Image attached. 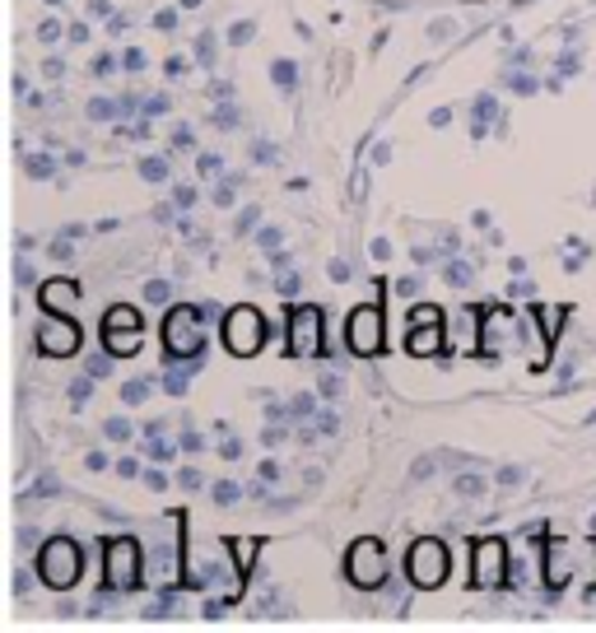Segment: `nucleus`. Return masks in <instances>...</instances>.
I'll list each match as a JSON object with an SVG mask.
<instances>
[{"label": "nucleus", "mask_w": 596, "mask_h": 633, "mask_svg": "<svg viewBox=\"0 0 596 633\" xmlns=\"http://www.w3.org/2000/svg\"><path fill=\"white\" fill-rule=\"evenodd\" d=\"M103 592H135L145 582V550L135 535H112L103 545Z\"/></svg>", "instance_id": "f257e3e1"}, {"label": "nucleus", "mask_w": 596, "mask_h": 633, "mask_svg": "<svg viewBox=\"0 0 596 633\" xmlns=\"http://www.w3.org/2000/svg\"><path fill=\"white\" fill-rule=\"evenodd\" d=\"M38 577L52 592L75 587V582L84 577V550H80V541H70V535H52V541L38 550Z\"/></svg>", "instance_id": "f03ea898"}, {"label": "nucleus", "mask_w": 596, "mask_h": 633, "mask_svg": "<svg viewBox=\"0 0 596 633\" xmlns=\"http://www.w3.org/2000/svg\"><path fill=\"white\" fill-rule=\"evenodd\" d=\"M205 316L201 308H186L178 303L169 316H163V350H169V359H201L205 354Z\"/></svg>", "instance_id": "7ed1b4c3"}, {"label": "nucleus", "mask_w": 596, "mask_h": 633, "mask_svg": "<svg viewBox=\"0 0 596 633\" xmlns=\"http://www.w3.org/2000/svg\"><path fill=\"white\" fill-rule=\"evenodd\" d=\"M447 569H452V554L438 535H420V541L405 550V582H411V587H424V592L443 587Z\"/></svg>", "instance_id": "20e7f679"}, {"label": "nucleus", "mask_w": 596, "mask_h": 633, "mask_svg": "<svg viewBox=\"0 0 596 633\" xmlns=\"http://www.w3.org/2000/svg\"><path fill=\"white\" fill-rule=\"evenodd\" d=\"M220 335H224V350L238 354V359H252L261 345H266V316H261L252 303H238L224 322H220Z\"/></svg>", "instance_id": "39448f33"}, {"label": "nucleus", "mask_w": 596, "mask_h": 633, "mask_svg": "<svg viewBox=\"0 0 596 633\" xmlns=\"http://www.w3.org/2000/svg\"><path fill=\"white\" fill-rule=\"evenodd\" d=\"M345 345H350V354H360V359L383 354V345H387L383 308H377V303H360V308H354L350 322H345Z\"/></svg>", "instance_id": "423d86ee"}, {"label": "nucleus", "mask_w": 596, "mask_h": 633, "mask_svg": "<svg viewBox=\"0 0 596 633\" xmlns=\"http://www.w3.org/2000/svg\"><path fill=\"white\" fill-rule=\"evenodd\" d=\"M345 573H350L354 587L377 592V587L387 582V554H383V545H377L373 535H364V541H354V550H350V559H345Z\"/></svg>", "instance_id": "0eeeda50"}, {"label": "nucleus", "mask_w": 596, "mask_h": 633, "mask_svg": "<svg viewBox=\"0 0 596 633\" xmlns=\"http://www.w3.org/2000/svg\"><path fill=\"white\" fill-rule=\"evenodd\" d=\"M33 340H38V350L42 354H52V359H65V354H80V322H70V316H61V312H47L42 322H38V331H33Z\"/></svg>", "instance_id": "6e6552de"}, {"label": "nucleus", "mask_w": 596, "mask_h": 633, "mask_svg": "<svg viewBox=\"0 0 596 633\" xmlns=\"http://www.w3.org/2000/svg\"><path fill=\"white\" fill-rule=\"evenodd\" d=\"M322 308L313 303H303V308H290V354H303V359H313L322 354Z\"/></svg>", "instance_id": "1a4fd4ad"}, {"label": "nucleus", "mask_w": 596, "mask_h": 633, "mask_svg": "<svg viewBox=\"0 0 596 633\" xmlns=\"http://www.w3.org/2000/svg\"><path fill=\"white\" fill-rule=\"evenodd\" d=\"M471 573L481 587H498V582L508 577V545L498 541V535H485V541H475L471 550Z\"/></svg>", "instance_id": "9d476101"}, {"label": "nucleus", "mask_w": 596, "mask_h": 633, "mask_svg": "<svg viewBox=\"0 0 596 633\" xmlns=\"http://www.w3.org/2000/svg\"><path fill=\"white\" fill-rule=\"evenodd\" d=\"M443 345H447V326L443 322H428V326H411V331H405V350H411L415 359H434Z\"/></svg>", "instance_id": "9b49d317"}, {"label": "nucleus", "mask_w": 596, "mask_h": 633, "mask_svg": "<svg viewBox=\"0 0 596 633\" xmlns=\"http://www.w3.org/2000/svg\"><path fill=\"white\" fill-rule=\"evenodd\" d=\"M38 303H42V312H65L70 303H80V284L75 280H47V284H38Z\"/></svg>", "instance_id": "f8f14e48"}, {"label": "nucleus", "mask_w": 596, "mask_h": 633, "mask_svg": "<svg viewBox=\"0 0 596 633\" xmlns=\"http://www.w3.org/2000/svg\"><path fill=\"white\" fill-rule=\"evenodd\" d=\"M196 369H201V359H192V363H186V369H182V363H173V369L163 373V392L186 396V386H192V373H196Z\"/></svg>", "instance_id": "ddd939ff"}, {"label": "nucleus", "mask_w": 596, "mask_h": 633, "mask_svg": "<svg viewBox=\"0 0 596 633\" xmlns=\"http://www.w3.org/2000/svg\"><path fill=\"white\" fill-rule=\"evenodd\" d=\"M103 331H140V312H135L131 303H117V308H108V316H103Z\"/></svg>", "instance_id": "4468645a"}, {"label": "nucleus", "mask_w": 596, "mask_h": 633, "mask_svg": "<svg viewBox=\"0 0 596 633\" xmlns=\"http://www.w3.org/2000/svg\"><path fill=\"white\" fill-rule=\"evenodd\" d=\"M135 99H93L89 103V121H117L122 112H131Z\"/></svg>", "instance_id": "2eb2a0df"}, {"label": "nucleus", "mask_w": 596, "mask_h": 633, "mask_svg": "<svg viewBox=\"0 0 596 633\" xmlns=\"http://www.w3.org/2000/svg\"><path fill=\"white\" fill-rule=\"evenodd\" d=\"M103 345L117 354V359H127L140 350V331H103Z\"/></svg>", "instance_id": "dca6fc26"}, {"label": "nucleus", "mask_w": 596, "mask_h": 633, "mask_svg": "<svg viewBox=\"0 0 596 633\" xmlns=\"http://www.w3.org/2000/svg\"><path fill=\"white\" fill-rule=\"evenodd\" d=\"M498 117V108H494V93H481V99L471 103V121H475V135H485V127Z\"/></svg>", "instance_id": "f3484780"}, {"label": "nucleus", "mask_w": 596, "mask_h": 633, "mask_svg": "<svg viewBox=\"0 0 596 633\" xmlns=\"http://www.w3.org/2000/svg\"><path fill=\"white\" fill-rule=\"evenodd\" d=\"M229 550H233V559H238V569H243V573H252V559H256L261 541H256V535H238V541H233Z\"/></svg>", "instance_id": "a211bd4d"}, {"label": "nucleus", "mask_w": 596, "mask_h": 633, "mask_svg": "<svg viewBox=\"0 0 596 633\" xmlns=\"http://www.w3.org/2000/svg\"><path fill=\"white\" fill-rule=\"evenodd\" d=\"M150 392H154V382H150V378H131V382L122 386V401H127V405H145Z\"/></svg>", "instance_id": "6ab92c4d"}, {"label": "nucleus", "mask_w": 596, "mask_h": 633, "mask_svg": "<svg viewBox=\"0 0 596 633\" xmlns=\"http://www.w3.org/2000/svg\"><path fill=\"white\" fill-rule=\"evenodd\" d=\"M210 494H214V503H220V508H233L238 499H243V490H238L233 480H214V484H210Z\"/></svg>", "instance_id": "aec40b11"}, {"label": "nucleus", "mask_w": 596, "mask_h": 633, "mask_svg": "<svg viewBox=\"0 0 596 633\" xmlns=\"http://www.w3.org/2000/svg\"><path fill=\"white\" fill-rule=\"evenodd\" d=\"M452 289H471V280H475V271L466 261H447V275H443Z\"/></svg>", "instance_id": "412c9836"}, {"label": "nucleus", "mask_w": 596, "mask_h": 633, "mask_svg": "<svg viewBox=\"0 0 596 633\" xmlns=\"http://www.w3.org/2000/svg\"><path fill=\"white\" fill-rule=\"evenodd\" d=\"M452 490H457L462 499H481L485 494V475H457V480H452Z\"/></svg>", "instance_id": "4be33fe9"}, {"label": "nucleus", "mask_w": 596, "mask_h": 633, "mask_svg": "<svg viewBox=\"0 0 596 633\" xmlns=\"http://www.w3.org/2000/svg\"><path fill=\"white\" fill-rule=\"evenodd\" d=\"M271 80H275L280 89H294V84H299V66H294V61H275V66H271Z\"/></svg>", "instance_id": "5701e85b"}, {"label": "nucleus", "mask_w": 596, "mask_h": 633, "mask_svg": "<svg viewBox=\"0 0 596 633\" xmlns=\"http://www.w3.org/2000/svg\"><path fill=\"white\" fill-rule=\"evenodd\" d=\"M103 438H112V443H127V438H131V420L127 415H112L103 424Z\"/></svg>", "instance_id": "b1692460"}, {"label": "nucleus", "mask_w": 596, "mask_h": 633, "mask_svg": "<svg viewBox=\"0 0 596 633\" xmlns=\"http://www.w3.org/2000/svg\"><path fill=\"white\" fill-rule=\"evenodd\" d=\"M140 178H145V182H169V163H163V159H145V163H140Z\"/></svg>", "instance_id": "393cba45"}, {"label": "nucleus", "mask_w": 596, "mask_h": 633, "mask_svg": "<svg viewBox=\"0 0 596 633\" xmlns=\"http://www.w3.org/2000/svg\"><path fill=\"white\" fill-rule=\"evenodd\" d=\"M173 205H178V210H192V205H196V187H192V182H178V187H173Z\"/></svg>", "instance_id": "a878e982"}, {"label": "nucleus", "mask_w": 596, "mask_h": 633, "mask_svg": "<svg viewBox=\"0 0 596 633\" xmlns=\"http://www.w3.org/2000/svg\"><path fill=\"white\" fill-rule=\"evenodd\" d=\"M428 322H443V312H438L434 303H420V308L411 312V326H428Z\"/></svg>", "instance_id": "bb28decb"}, {"label": "nucleus", "mask_w": 596, "mask_h": 633, "mask_svg": "<svg viewBox=\"0 0 596 633\" xmlns=\"http://www.w3.org/2000/svg\"><path fill=\"white\" fill-rule=\"evenodd\" d=\"M317 386H322V396H326V401H336V396L345 392V378H341V373H322Z\"/></svg>", "instance_id": "cd10ccee"}, {"label": "nucleus", "mask_w": 596, "mask_h": 633, "mask_svg": "<svg viewBox=\"0 0 596 633\" xmlns=\"http://www.w3.org/2000/svg\"><path fill=\"white\" fill-rule=\"evenodd\" d=\"M252 33H256V23H252V19L233 23V29H229V47H243V42H252Z\"/></svg>", "instance_id": "c85d7f7f"}, {"label": "nucleus", "mask_w": 596, "mask_h": 633, "mask_svg": "<svg viewBox=\"0 0 596 633\" xmlns=\"http://www.w3.org/2000/svg\"><path fill=\"white\" fill-rule=\"evenodd\" d=\"M196 168H201V178H220V173H224V159H220V154H201Z\"/></svg>", "instance_id": "c756f323"}, {"label": "nucleus", "mask_w": 596, "mask_h": 633, "mask_svg": "<svg viewBox=\"0 0 596 633\" xmlns=\"http://www.w3.org/2000/svg\"><path fill=\"white\" fill-rule=\"evenodd\" d=\"M313 410H317V401H313V396H294V401H290V420H307Z\"/></svg>", "instance_id": "7c9ffc66"}, {"label": "nucleus", "mask_w": 596, "mask_h": 633, "mask_svg": "<svg viewBox=\"0 0 596 633\" xmlns=\"http://www.w3.org/2000/svg\"><path fill=\"white\" fill-rule=\"evenodd\" d=\"M196 61H201V66H214V33H201V38H196Z\"/></svg>", "instance_id": "2f4dec72"}, {"label": "nucleus", "mask_w": 596, "mask_h": 633, "mask_svg": "<svg viewBox=\"0 0 596 633\" xmlns=\"http://www.w3.org/2000/svg\"><path fill=\"white\" fill-rule=\"evenodd\" d=\"M169 294H173L169 280H150V284H145V299H150V303H169Z\"/></svg>", "instance_id": "473e14b6"}, {"label": "nucleus", "mask_w": 596, "mask_h": 633, "mask_svg": "<svg viewBox=\"0 0 596 633\" xmlns=\"http://www.w3.org/2000/svg\"><path fill=\"white\" fill-rule=\"evenodd\" d=\"M52 173H57V168H52V159H47V154L29 159V178H52Z\"/></svg>", "instance_id": "72a5a7b5"}, {"label": "nucleus", "mask_w": 596, "mask_h": 633, "mask_svg": "<svg viewBox=\"0 0 596 633\" xmlns=\"http://www.w3.org/2000/svg\"><path fill=\"white\" fill-rule=\"evenodd\" d=\"M252 159L256 163H275V144L271 140H252Z\"/></svg>", "instance_id": "f704fd0d"}, {"label": "nucleus", "mask_w": 596, "mask_h": 633, "mask_svg": "<svg viewBox=\"0 0 596 633\" xmlns=\"http://www.w3.org/2000/svg\"><path fill=\"white\" fill-rule=\"evenodd\" d=\"M103 373H112V350H108V354H93V359H89V378H103Z\"/></svg>", "instance_id": "c9c22d12"}, {"label": "nucleus", "mask_w": 596, "mask_h": 633, "mask_svg": "<svg viewBox=\"0 0 596 633\" xmlns=\"http://www.w3.org/2000/svg\"><path fill=\"white\" fill-rule=\"evenodd\" d=\"M396 294H401V299H415V294H420V275H401V280H396Z\"/></svg>", "instance_id": "e433bc0d"}, {"label": "nucleus", "mask_w": 596, "mask_h": 633, "mask_svg": "<svg viewBox=\"0 0 596 633\" xmlns=\"http://www.w3.org/2000/svg\"><path fill=\"white\" fill-rule=\"evenodd\" d=\"M154 29L173 33V29H178V10H159V14H154Z\"/></svg>", "instance_id": "4c0bfd02"}, {"label": "nucleus", "mask_w": 596, "mask_h": 633, "mask_svg": "<svg viewBox=\"0 0 596 633\" xmlns=\"http://www.w3.org/2000/svg\"><path fill=\"white\" fill-rule=\"evenodd\" d=\"M38 38H42V42H57V38H61V23H57V19H42V23H38Z\"/></svg>", "instance_id": "58836bf2"}, {"label": "nucleus", "mask_w": 596, "mask_h": 633, "mask_svg": "<svg viewBox=\"0 0 596 633\" xmlns=\"http://www.w3.org/2000/svg\"><path fill=\"white\" fill-rule=\"evenodd\" d=\"M326 275H331V284H345V280H350V261H331Z\"/></svg>", "instance_id": "ea45409f"}, {"label": "nucleus", "mask_w": 596, "mask_h": 633, "mask_svg": "<svg viewBox=\"0 0 596 633\" xmlns=\"http://www.w3.org/2000/svg\"><path fill=\"white\" fill-rule=\"evenodd\" d=\"M117 66H122V57H112V52H108V57H99V61H93V76H112Z\"/></svg>", "instance_id": "a19ab883"}, {"label": "nucleus", "mask_w": 596, "mask_h": 633, "mask_svg": "<svg viewBox=\"0 0 596 633\" xmlns=\"http://www.w3.org/2000/svg\"><path fill=\"white\" fill-rule=\"evenodd\" d=\"M214 127H220V131H233V127H238V112H233V108H220V112H214Z\"/></svg>", "instance_id": "79ce46f5"}, {"label": "nucleus", "mask_w": 596, "mask_h": 633, "mask_svg": "<svg viewBox=\"0 0 596 633\" xmlns=\"http://www.w3.org/2000/svg\"><path fill=\"white\" fill-rule=\"evenodd\" d=\"M280 242H284L280 229H261V248H266V252H280Z\"/></svg>", "instance_id": "37998d69"}, {"label": "nucleus", "mask_w": 596, "mask_h": 633, "mask_svg": "<svg viewBox=\"0 0 596 633\" xmlns=\"http://www.w3.org/2000/svg\"><path fill=\"white\" fill-rule=\"evenodd\" d=\"M70 401H75V410L89 401V378H80V382H70Z\"/></svg>", "instance_id": "c03bdc74"}, {"label": "nucleus", "mask_w": 596, "mask_h": 633, "mask_svg": "<svg viewBox=\"0 0 596 633\" xmlns=\"http://www.w3.org/2000/svg\"><path fill=\"white\" fill-rule=\"evenodd\" d=\"M117 475H122V480H135V475H140V461H135V456H122V461H117Z\"/></svg>", "instance_id": "a18cd8bd"}, {"label": "nucleus", "mask_w": 596, "mask_h": 633, "mask_svg": "<svg viewBox=\"0 0 596 633\" xmlns=\"http://www.w3.org/2000/svg\"><path fill=\"white\" fill-rule=\"evenodd\" d=\"M220 452H224L229 461H238V456H243V443H238V438H229V433H224V438H220Z\"/></svg>", "instance_id": "49530a36"}, {"label": "nucleus", "mask_w": 596, "mask_h": 633, "mask_svg": "<svg viewBox=\"0 0 596 633\" xmlns=\"http://www.w3.org/2000/svg\"><path fill=\"white\" fill-rule=\"evenodd\" d=\"M182 448H186V452H201V448H205V438H201L196 429H182Z\"/></svg>", "instance_id": "de8ad7c7"}, {"label": "nucleus", "mask_w": 596, "mask_h": 633, "mask_svg": "<svg viewBox=\"0 0 596 633\" xmlns=\"http://www.w3.org/2000/svg\"><path fill=\"white\" fill-rule=\"evenodd\" d=\"M299 289H303V275H284V280H280V294H284V299H294Z\"/></svg>", "instance_id": "09e8293b"}, {"label": "nucleus", "mask_w": 596, "mask_h": 633, "mask_svg": "<svg viewBox=\"0 0 596 633\" xmlns=\"http://www.w3.org/2000/svg\"><path fill=\"white\" fill-rule=\"evenodd\" d=\"M178 484H182V490H201L205 480H201V471H192V466H186V471L178 475Z\"/></svg>", "instance_id": "8fccbe9b"}, {"label": "nucleus", "mask_w": 596, "mask_h": 633, "mask_svg": "<svg viewBox=\"0 0 596 633\" xmlns=\"http://www.w3.org/2000/svg\"><path fill=\"white\" fill-rule=\"evenodd\" d=\"M498 484H504V490L522 484V466H504V471H498Z\"/></svg>", "instance_id": "3c124183"}, {"label": "nucleus", "mask_w": 596, "mask_h": 633, "mask_svg": "<svg viewBox=\"0 0 596 633\" xmlns=\"http://www.w3.org/2000/svg\"><path fill=\"white\" fill-rule=\"evenodd\" d=\"M214 205H233V182H220V187H214Z\"/></svg>", "instance_id": "603ef678"}, {"label": "nucleus", "mask_w": 596, "mask_h": 633, "mask_svg": "<svg viewBox=\"0 0 596 633\" xmlns=\"http://www.w3.org/2000/svg\"><path fill=\"white\" fill-rule=\"evenodd\" d=\"M145 484H150L154 494H163V490H169V475H163V471H145Z\"/></svg>", "instance_id": "864d4df0"}, {"label": "nucleus", "mask_w": 596, "mask_h": 633, "mask_svg": "<svg viewBox=\"0 0 596 633\" xmlns=\"http://www.w3.org/2000/svg\"><path fill=\"white\" fill-rule=\"evenodd\" d=\"M513 93H522V99H527V93H536V80H532V76H513Z\"/></svg>", "instance_id": "5fc2aeb1"}, {"label": "nucleus", "mask_w": 596, "mask_h": 633, "mask_svg": "<svg viewBox=\"0 0 596 633\" xmlns=\"http://www.w3.org/2000/svg\"><path fill=\"white\" fill-rule=\"evenodd\" d=\"M127 70H145V52H135V47H127V57H122Z\"/></svg>", "instance_id": "6e6d98bb"}, {"label": "nucleus", "mask_w": 596, "mask_h": 633, "mask_svg": "<svg viewBox=\"0 0 596 633\" xmlns=\"http://www.w3.org/2000/svg\"><path fill=\"white\" fill-rule=\"evenodd\" d=\"M89 14L93 19H112V0H89Z\"/></svg>", "instance_id": "4d7b16f0"}, {"label": "nucleus", "mask_w": 596, "mask_h": 633, "mask_svg": "<svg viewBox=\"0 0 596 633\" xmlns=\"http://www.w3.org/2000/svg\"><path fill=\"white\" fill-rule=\"evenodd\" d=\"M256 219H261V210L252 205V210H243V214H238V233H248L252 224H256Z\"/></svg>", "instance_id": "13d9d810"}, {"label": "nucleus", "mask_w": 596, "mask_h": 633, "mask_svg": "<svg viewBox=\"0 0 596 633\" xmlns=\"http://www.w3.org/2000/svg\"><path fill=\"white\" fill-rule=\"evenodd\" d=\"M65 38H70V42H89V23H70Z\"/></svg>", "instance_id": "bf43d9fd"}, {"label": "nucleus", "mask_w": 596, "mask_h": 633, "mask_svg": "<svg viewBox=\"0 0 596 633\" xmlns=\"http://www.w3.org/2000/svg\"><path fill=\"white\" fill-rule=\"evenodd\" d=\"M169 112V99H145V117H163Z\"/></svg>", "instance_id": "052dcab7"}, {"label": "nucleus", "mask_w": 596, "mask_h": 633, "mask_svg": "<svg viewBox=\"0 0 596 633\" xmlns=\"http://www.w3.org/2000/svg\"><path fill=\"white\" fill-rule=\"evenodd\" d=\"M84 466H89V471H103V466H108V456H103V452H89V456H84Z\"/></svg>", "instance_id": "680f3d73"}, {"label": "nucleus", "mask_w": 596, "mask_h": 633, "mask_svg": "<svg viewBox=\"0 0 596 633\" xmlns=\"http://www.w3.org/2000/svg\"><path fill=\"white\" fill-rule=\"evenodd\" d=\"M163 70H169V76L178 80V76H186V61H182V57H169V66H163Z\"/></svg>", "instance_id": "e2e57ef3"}, {"label": "nucleus", "mask_w": 596, "mask_h": 633, "mask_svg": "<svg viewBox=\"0 0 596 633\" xmlns=\"http://www.w3.org/2000/svg\"><path fill=\"white\" fill-rule=\"evenodd\" d=\"M428 121H434V127H447V121H452V108H434V112H428Z\"/></svg>", "instance_id": "0e129e2a"}, {"label": "nucleus", "mask_w": 596, "mask_h": 633, "mask_svg": "<svg viewBox=\"0 0 596 633\" xmlns=\"http://www.w3.org/2000/svg\"><path fill=\"white\" fill-rule=\"evenodd\" d=\"M173 144H178V150H192L196 135H192V131H178V135H173Z\"/></svg>", "instance_id": "69168bd1"}, {"label": "nucleus", "mask_w": 596, "mask_h": 633, "mask_svg": "<svg viewBox=\"0 0 596 633\" xmlns=\"http://www.w3.org/2000/svg\"><path fill=\"white\" fill-rule=\"evenodd\" d=\"M201 6V0H182V10H196Z\"/></svg>", "instance_id": "338daca9"}, {"label": "nucleus", "mask_w": 596, "mask_h": 633, "mask_svg": "<svg viewBox=\"0 0 596 633\" xmlns=\"http://www.w3.org/2000/svg\"><path fill=\"white\" fill-rule=\"evenodd\" d=\"M47 6H57V0H47Z\"/></svg>", "instance_id": "774afa93"}]
</instances>
